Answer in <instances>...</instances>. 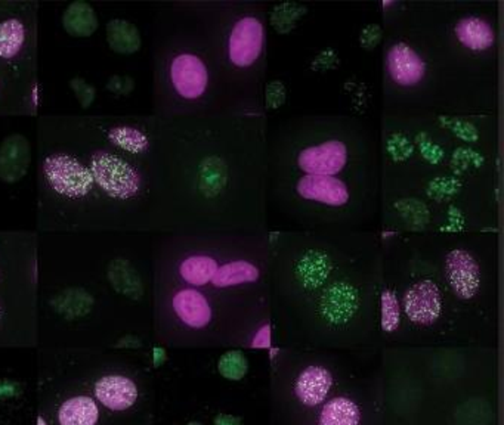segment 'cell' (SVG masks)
I'll return each mask as SVG.
<instances>
[{"instance_id": "6da1fadb", "label": "cell", "mask_w": 504, "mask_h": 425, "mask_svg": "<svg viewBox=\"0 0 504 425\" xmlns=\"http://www.w3.org/2000/svg\"><path fill=\"white\" fill-rule=\"evenodd\" d=\"M376 135L377 231L497 233V112L382 109Z\"/></svg>"}, {"instance_id": "3957f363", "label": "cell", "mask_w": 504, "mask_h": 425, "mask_svg": "<svg viewBox=\"0 0 504 425\" xmlns=\"http://www.w3.org/2000/svg\"><path fill=\"white\" fill-rule=\"evenodd\" d=\"M268 207L291 229H373L379 151L372 124L353 116L290 117L268 130Z\"/></svg>"}, {"instance_id": "4fadbf2b", "label": "cell", "mask_w": 504, "mask_h": 425, "mask_svg": "<svg viewBox=\"0 0 504 425\" xmlns=\"http://www.w3.org/2000/svg\"><path fill=\"white\" fill-rule=\"evenodd\" d=\"M105 31H107V43L110 49L116 54H136L142 47L140 30L131 21L114 18L109 21Z\"/></svg>"}, {"instance_id": "484cf974", "label": "cell", "mask_w": 504, "mask_h": 425, "mask_svg": "<svg viewBox=\"0 0 504 425\" xmlns=\"http://www.w3.org/2000/svg\"><path fill=\"white\" fill-rule=\"evenodd\" d=\"M190 425H200V424H190Z\"/></svg>"}, {"instance_id": "7c38bea8", "label": "cell", "mask_w": 504, "mask_h": 425, "mask_svg": "<svg viewBox=\"0 0 504 425\" xmlns=\"http://www.w3.org/2000/svg\"><path fill=\"white\" fill-rule=\"evenodd\" d=\"M62 27L71 37H90L100 27L97 11L85 0H76L62 14Z\"/></svg>"}, {"instance_id": "7a4b0ae2", "label": "cell", "mask_w": 504, "mask_h": 425, "mask_svg": "<svg viewBox=\"0 0 504 425\" xmlns=\"http://www.w3.org/2000/svg\"><path fill=\"white\" fill-rule=\"evenodd\" d=\"M382 109L497 112V4L383 2Z\"/></svg>"}, {"instance_id": "d6986e66", "label": "cell", "mask_w": 504, "mask_h": 425, "mask_svg": "<svg viewBox=\"0 0 504 425\" xmlns=\"http://www.w3.org/2000/svg\"><path fill=\"white\" fill-rule=\"evenodd\" d=\"M92 298L82 290H67L55 298V309L67 317H80L89 312L92 307Z\"/></svg>"}, {"instance_id": "d4e9b609", "label": "cell", "mask_w": 504, "mask_h": 425, "mask_svg": "<svg viewBox=\"0 0 504 425\" xmlns=\"http://www.w3.org/2000/svg\"><path fill=\"white\" fill-rule=\"evenodd\" d=\"M37 425H47L43 418H37Z\"/></svg>"}, {"instance_id": "ba28073f", "label": "cell", "mask_w": 504, "mask_h": 425, "mask_svg": "<svg viewBox=\"0 0 504 425\" xmlns=\"http://www.w3.org/2000/svg\"><path fill=\"white\" fill-rule=\"evenodd\" d=\"M31 162V147L26 136L12 133L0 143V181L20 182L26 178Z\"/></svg>"}, {"instance_id": "ffe728a7", "label": "cell", "mask_w": 504, "mask_h": 425, "mask_svg": "<svg viewBox=\"0 0 504 425\" xmlns=\"http://www.w3.org/2000/svg\"><path fill=\"white\" fill-rule=\"evenodd\" d=\"M381 324L384 333H395L400 328L401 314L395 294L384 288L381 294Z\"/></svg>"}, {"instance_id": "603a6c76", "label": "cell", "mask_w": 504, "mask_h": 425, "mask_svg": "<svg viewBox=\"0 0 504 425\" xmlns=\"http://www.w3.org/2000/svg\"><path fill=\"white\" fill-rule=\"evenodd\" d=\"M107 89L114 95H121L126 97L129 93H132L135 89V80L128 78V76H113L107 81Z\"/></svg>"}, {"instance_id": "44dd1931", "label": "cell", "mask_w": 504, "mask_h": 425, "mask_svg": "<svg viewBox=\"0 0 504 425\" xmlns=\"http://www.w3.org/2000/svg\"><path fill=\"white\" fill-rule=\"evenodd\" d=\"M219 371L228 379H241L247 372V360L240 352H229L219 360Z\"/></svg>"}, {"instance_id": "9c48e42d", "label": "cell", "mask_w": 504, "mask_h": 425, "mask_svg": "<svg viewBox=\"0 0 504 425\" xmlns=\"http://www.w3.org/2000/svg\"><path fill=\"white\" fill-rule=\"evenodd\" d=\"M172 307L179 321L193 329L206 328L214 319L212 303L202 291L191 286L181 288L173 294Z\"/></svg>"}, {"instance_id": "277c9868", "label": "cell", "mask_w": 504, "mask_h": 425, "mask_svg": "<svg viewBox=\"0 0 504 425\" xmlns=\"http://www.w3.org/2000/svg\"><path fill=\"white\" fill-rule=\"evenodd\" d=\"M205 14V33L229 109L265 111L268 14L264 6L248 0H224L210 4Z\"/></svg>"}, {"instance_id": "4316f807", "label": "cell", "mask_w": 504, "mask_h": 425, "mask_svg": "<svg viewBox=\"0 0 504 425\" xmlns=\"http://www.w3.org/2000/svg\"><path fill=\"white\" fill-rule=\"evenodd\" d=\"M0 316H2V312H0Z\"/></svg>"}, {"instance_id": "9a60e30c", "label": "cell", "mask_w": 504, "mask_h": 425, "mask_svg": "<svg viewBox=\"0 0 504 425\" xmlns=\"http://www.w3.org/2000/svg\"><path fill=\"white\" fill-rule=\"evenodd\" d=\"M110 283L117 293L123 294L129 298H140L142 295V283L135 267L128 260L114 259L109 264Z\"/></svg>"}, {"instance_id": "5b68a950", "label": "cell", "mask_w": 504, "mask_h": 425, "mask_svg": "<svg viewBox=\"0 0 504 425\" xmlns=\"http://www.w3.org/2000/svg\"><path fill=\"white\" fill-rule=\"evenodd\" d=\"M89 171L93 183H97L109 197L121 202L135 198L144 185L140 171L116 154L105 151L93 154Z\"/></svg>"}, {"instance_id": "e0dca14e", "label": "cell", "mask_w": 504, "mask_h": 425, "mask_svg": "<svg viewBox=\"0 0 504 425\" xmlns=\"http://www.w3.org/2000/svg\"><path fill=\"white\" fill-rule=\"evenodd\" d=\"M27 30L23 21L16 18L0 23V58L14 59L23 51Z\"/></svg>"}, {"instance_id": "30bf717a", "label": "cell", "mask_w": 504, "mask_h": 425, "mask_svg": "<svg viewBox=\"0 0 504 425\" xmlns=\"http://www.w3.org/2000/svg\"><path fill=\"white\" fill-rule=\"evenodd\" d=\"M95 396L109 409L126 410L136 402L138 389L132 379L121 375H110L97 381Z\"/></svg>"}, {"instance_id": "2e32d148", "label": "cell", "mask_w": 504, "mask_h": 425, "mask_svg": "<svg viewBox=\"0 0 504 425\" xmlns=\"http://www.w3.org/2000/svg\"><path fill=\"white\" fill-rule=\"evenodd\" d=\"M360 408L348 398H336L322 408L320 425H358Z\"/></svg>"}, {"instance_id": "5bb4252c", "label": "cell", "mask_w": 504, "mask_h": 425, "mask_svg": "<svg viewBox=\"0 0 504 425\" xmlns=\"http://www.w3.org/2000/svg\"><path fill=\"white\" fill-rule=\"evenodd\" d=\"M100 410L97 403L85 396L68 399L58 410V421L61 425H97Z\"/></svg>"}, {"instance_id": "ac0fdd59", "label": "cell", "mask_w": 504, "mask_h": 425, "mask_svg": "<svg viewBox=\"0 0 504 425\" xmlns=\"http://www.w3.org/2000/svg\"><path fill=\"white\" fill-rule=\"evenodd\" d=\"M107 138L114 147L131 154H144L150 150L148 136L131 126H116L107 133Z\"/></svg>"}, {"instance_id": "8992f818", "label": "cell", "mask_w": 504, "mask_h": 425, "mask_svg": "<svg viewBox=\"0 0 504 425\" xmlns=\"http://www.w3.org/2000/svg\"><path fill=\"white\" fill-rule=\"evenodd\" d=\"M43 174L55 192L70 200L86 197L93 188L89 167L68 154L47 157L43 161Z\"/></svg>"}, {"instance_id": "8fae6325", "label": "cell", "mask_w": 504, "mask_h": 425, "mask_svg": "<svg viewBox=\"0 0 504 425\" xmlns=\"http://www.w3.org/2000/svg\"><path fill=\"white\" fill-rule=\"evenodd\" d=\"M333 386L331 374L326 368L310 367L299 375L296 381V396L305 406H317L326 400Z\"/></svg>"}, {"instance_id": "cb8c5ba5", "label": "cell", "mask_w": 504, "mask_h": 425, "mask_svg": "<svg viewBox=\"0 0 504 425\" xmlns=\"http://www.w3.org/2000/svg\"><path fill=\"white\" fill-rule=\"evenodd\" d=\"M271 343V327L265 324L260 327L257 336L253 338V347H268Z\"/></svg>"}, {"instance_id": "7402d4cb", "label": "cell", "mask_w": 504, "mask_h": 425, "mask_svg": "<svg viewBox=\"0 0 504 425\" xmlns=\"http://www.w3.org/2000/svg\"><path fill=\"white\" fill-rule=\"evenodd\" d=\"M70 89L73 90L74 97H76L82 109H90L95 99H97V89L90 83H88L85 78H71Z\"/></svg>"}, {"instance_id": "52a82bcc", "label": "cell", "mask_w": 504, "mask_h": 425, "mask_svg": "<svg viewBox=\"0 0 504 425\" xmlns=\"http://www.w3.org/2000/svg\"><path fill=\"white\" fill-rule=\"evenodd\" d=\"M398 306L413 324L432 327L443 315V291L434 279L422 278L408 286Z\"/></svg>"}]
</instances>
